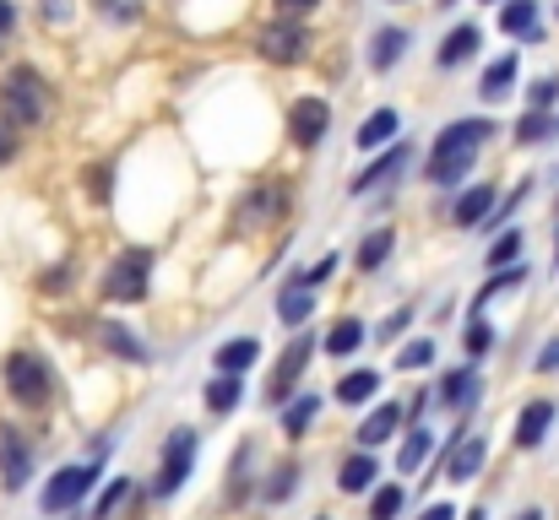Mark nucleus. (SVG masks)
I'll return each instance as SVG.
<instances>
[{
	"instance_id": "nucleus-2",
	"label": "nucleus",
	"mask_w": 559,
	"mask_h": 520,
	"mask_svg": "<svg viewBox=\"0 0 559 520\" xmlns=\"http://www.w3.org/2000/svg\"><path fill=\"white\" fill-rule=\"evenodd\" d=\"M0 114H5V125H16V131H27V125L44 120V76H38L33 65L5 71V82H0Z\"/></svg>"
},
{
	"instance_id": "nucleus-36",
	"label": "nucleus",
	"mask_w": 559,
	"mask_h": 520,
	"mask_svg": "<svg viewBox=\"0 0 559 520\" xmlns=\"http://www.w3.org/2000/svg\"><path fill=\"white\" fill-rule=\"evenodd\" d=\"M429 363H435V342H407L396 358V368H429Z\"/></svg>"
},
{
	"instance_id": "nucleus-39",
	"label": "nucleus",
	"mask_w": 559,
	"mask_h": 520,
	"mask_svg": "<svg viewBox=\"0 0 559 520\" xmlns=\"http://www.w3.org/2000/svg\"><path fill=\"white\" fill-rule=\"evenodd\" d=\"M489 342H495V331L473 315V326H467V358H484V352H489Z\"/></svg>"
},
{
	"instance_id": "nucleus-29",
	"label": "nucleus",
	"mask_w": 559,
	"mask_h": 520,
	"mask_svg": "<svg viewBox=\"0 0 559 520\" xmlns=\"http://www.w3.org/2000/svg\"><path fill=\"white\" fill-rule=\"evenodd\" d=\"M98 337L109 342V352H120V358H131V363H147V352H142V342H136L131 331H120V326H98Z\"/></svg>"
},
{
	"instance_id": "nucleus-4",
	"label": "nucleus",
	"mask_w": 559,
	"mask_h": 520,
	"mask_svg": "<svg viewBox=\"0 0 559 520\" xmlns=\"http://www.w3.org/2000/svg\"><path fill=\"white\" fill-rule=\"evenodd\" d=\"M5 390H11L22 407H44V401H49V368H44V358L16 352V358L5 363Z\"/></svg>"
},
{
	"instance_id": "nucleus-43",
	"label": "nucleus",
	"mask_w": 559,
	"mask_h": 520,
	"mask_svg": "<svg viewBox=\"0 0 559 520\" xmlns=\"http://www.w3.org/2000/svg\"><path fill=\"white\" fill-rule=\"evenodd\" d=\"M538 368H544V374L559 368V342H549V352H538Z\"/></svg>"
},
{
	"instance_id": "nucleus-23",
	"label": "nucleus",
	"mask_w": 559,
	"mask_h": 520,
	"mask_svg": "<svg viewBox=\"0 0 559 520\" xmlns=\"http://www.w3.org/2000/svg\"><path fill=\"white\" fill-rule=\"evenodd\" d=\"M500 27L506 33H533L538 27V5L533 0H506L500 5Z\"/></svg>"
},
{
	"instance_id": "nucleus-7",
	"label": "nucleus",
	"mask_w": 559,
	"mask_h": 520,
	"mask_svg": "<svg viewBox=\"0 0 559 520\" xmlns=\"http://www.w3.org/2000/svg\"><path fill=\"white\" fill-rule=\"evenodd\" d=\"M305 49H310V33L294 27V22H277V27L261 33V55L272 65H294V60H305Z\"/></svg>"
},
{
	"instance_id": "nucleus-42",
	"label": "nucleus",
	"mask_w": 559,
	"mask_h": 520,
	"mask_svg": "<svg viewBox=\"0 0 559 520\" xmlns=\"http://www.w3.org/2000/svg\"><path fill=\"white\" fill-rule=\"evenodd\" d=\"M402 326H407V310H396V315H391V321H385V326H380V337H396V331H402Z\"/></svg>"
},
{
	"instance_id": "nucleus-30",
	"label": "nucleus",
	"mask_w": 559,
	"mask_h": 520,
	"mask_svg": "<svg viewBox=\"0 0 559 520\" xmlns=\"http://www.w3.org/2000/svg\"><path fill=\"white\" fill-rule=\"evenodd\" d=\"M391 244H396V233H391V228H380V233H370V239L359 244V266H365V271H374V266H380V261L391 255Z\"/></svg>"
},
{
	"instance_id": "nucleus-15",
	"label": "nucleus",
	"mask_w": 559,
	"mask_h": 520,
	"mask_svg": "<svg viewBox=\"0 0 559 520\" xmlns=\"http://www.w3.org/2000/svg\"><path fill=\"white\" fill-rule=\"evenodd\" d=\"M402 49H407V33H402V27H380L370 38V65L374 71H391V65L402 60Z\"/></svg>"
},
{
	"instance_id": "nucleus-11",
	"label": "nucleus",
	"mask_w": 559,
	"mask_h": 520,
	"mask_svg": "<svg viewBox=\"0 0 559 520\" xmlns=\"http://www.w3.org/2000/svg\"><path fill=\"white\" fill-rule=\"evenodd\" d=\"M549 423H555V401H527L522 407V423H516V445L522 450H538L544 434H549Z\"/></svg>"
},
{
	"instance_id": "nucleus-28",
	"label": "nucleus",
	"mask_w": 559,
	"mask_h": 520,
	"mask_svg": "<svg viewBox=\"0 0 559 520\" xmlns=\"http://www.w3.org/2000/svg\"><path fill=\"white\" fill-rule=\"evenodd\" d=\"M429 445H435V439H429V428L418 423V428L407 434V445H402V456H396V467H402V472H418V467H424V456H429Z\"/></svg>"
},
{
	"instance_id": "nucleus-17",
	"label": "nucleus",
	"mask_w": 559,
	"mask_h": 520,
	"mask_svg": "<svg viewBox=\"0 0 559 520\" xmlns=\"http://www.w3.org/2000/svg\"><path fill=\"white\" fill-rule=\"evenodd\" d=\"M478 44H484V33H478L473 22H467V27H451V33H445V44H440V65H462Z\"/></svg>"
},
{
	"instance_id": "nucleus-9",
	"label": "nucleus",
	"mask_w": 559,
	"mask_h": 520,
	"mask_svg": "<svg viewBox=\"0 0 559 520\" xmlns=\"http://www.w3.org/2000/svg\"><path fill=\"white\" fill-rule=\"evenodd\" d=\"M0 477H5V488H27V477H33V450L16 428H0Z\"/></svg>"
},
{
	"instance_id": "nucleus-33",
	"label": "nucleus",
	"mask_w": 559,
	"mask_h": 520,
	"mask_svg": "<svg viewBox=\"0 0 559 520\" xmlns=\"http://www.w3.org/2000/svg\"><path fill=\"white\" fill-rule=\"evenodd\" d=\"M516 255H522V233L511 228V233H500V239H495V250H489V266H511Z\"/></svg>"
},
{
	"instance_id": "nucleus-41",
	"label": "nucleus",
	"mask_w": 559,
	"mask_h": 520,
	"mask_svg": "<svg viewBox=\"0 0 559 520\" xmlns=\"http://www.w3.org/2000/svg\"><path fill=\"white\" fill-rule=\"evenodd\" d=\"M11 27H16V5H11V0H0V38H5Z\"/></svg>"
},
{
	"instance_id": "nucleus-27",
	"label": "nucleus",
	"mask_w": 559,
	"mask_h": 520,
	"mask_svg": "<svg viewBox=\"0 0 559 520\" xmlns=\"http://www.w3.org/2000/svg\"><path fill=\"white\" fill-rule=\"evenodd\" d=\"M402 164H407V147H391V153H385L380 164H370V169H365V173H359V179H354V190L365 195V190H374V184H380L385 173H396V169H402Z\"/></svg>"
},
{
	"instance_id": "nucleus-35",
	"label": "nucleus",
	"mask_w": 559,
	"mask_h": 520,
	"mask_svg": "<svg viewBox=\"0 0 559 520\" xmlns=\"http://www.w3.org/2000/svg\"><path fill=\"white\" fill-rule=\"evenodd\" d=\"M549 131H555V120H549L544 109H533V114H527V120L516 125V136H522V142H544Z\"/></svg>"
},
{
	"instance_id": "nucleus-10",
	"label": "nucleus",
	"mask_w": 559,
	"mask_h": 520,
	"mask_svg": "<svg viewBox=\"0 0 559 520\" xmlns=\"http://www.w3.org/2000/svg\"><path fill=\"white\" fill-rule=\"evenodd\" d=\"M310 347H316L310 337H299V342L283 352V363L272 368V385H266V396H272V401H288V390L299 385V374H305V363H310Z\"/></svg>"
},
{
	"instance_id": "nucleus-34",
	"label": "nucleus",
	"mask_w": 559,
	"mask_h": 520,
	"mask_svg": "<svg viewBox=\"0 0 559 520\" xmlns=\"http://www.w3.org/2000/svg\"><path fill=\"white\" fill-rule=\"evenodd\" d=\"M396 510H402V488H380L370 499V520H396Z\"/></svg>"
},
{
	"instance_id": "nucleus-40",
	"label": "nucleus",
	"mask_w": 559,
	"mask_h": 520,
	"mask_svg": "<svg viewBox=\"0 0 559 520\" xmlns=\"http://www.w3.org/2000/svg\"><path fill=\"white\" fill-rule=\"evenodd\" d=\"M316 5H321V0H277L283 16H305V11H316Z\"/></svg>"
},
{
	"instance_id": "nucleus-20",
	"label": "nucleus",
	"mask_w": 559,
	"mask_h": 520,
	"mask_svg": "<svg viewBox=\"0 0 559 520\" xmlns=\"http://www.w3.org/2000/svg\"><path fill=\"white\" fill-rule=\"evenodd\" d=\"M374 477H380V467H374L370 450H365V456H348V461H343V494H365Z\"/></svg>"
},
{
	"instance_id": "nucleus-48",
	"label": "nucleus",
	"mask_w": 559,
	"mask_h": 520,
	"mask_svg": "<svg viewBox=\"0 0 559 520\" xmlns=\"http://www.w3.org/2000/svg\"><path fill=\"white\" fill-rule=\"evenodd\" d=\"M440 5H456V0H440Z\"/></svg>"
},
{
	"instance_id": "nucleus-26",
	"label": "nucleus",
	"mask_w": 559,
	"mask_h": 520,
	"mask_svg": "<svg viewBox=\"0 0 559 520\" xmlns=\"http://www.w3.org/2000/svg\"><path fill=\"white\" fill-rule=\"evenodd\" d=\"M206 407H212V412H234V407H239V374H217V379L206 385Z\"/></svg>"
},
{
	"instance_id": "nucleus-24",
	"label": "nucleus",
	"mask_w": 559,
	"mask_h": 520,
	"mask_svg": "<svg viewBox=\"0 0 559 520\" xmlns=\"http://www.w3.org/2000/svg\"><path fill=\"white\" fill-rule=\"evenodd\" d=\"M310 310H316V299L294 282V288L283 293V304H277V321H283V326H305V321H310Z\"/></svg>"
},
{
	"instance_id": "nucleus-45",
	"label": "nucleus",
	"mask_w": 559,
	"mask_h": 520,
	"mask_svg": "<svg viewBox=\"0 0 559 520\" xmlns=\"http://www.w3.org/2000/svg\"><path fill=\"white\" fill-rule=\"evenodd\" d=\"M11 153H16V147H11V136H5V131H0V164H5V158H11Z\"/></svg>"
},
{
	"instance_id": "nucleus-8",
	"label": "nucleus",
	"mask_w": 559,
	"mask_h": 520,
	"mask_svg": "<svg viewBox=\"0 0 559 520\" xmlns=\"http://www.w3.org/2000/svg\"><path fill=\"white\" fill-rule=\"evenodd\" d=\"M326 125H332V109H326L321 98H299V104L288 109V131H294L299 147H316V142L326 136Z\"/></svg>"
},
{
	"instance_id": "nucleus-18",
	"label": "nucleus",
	"mask_w": 559,
	"mask_h": 520,
	"mask_svg": "<svg viewBox=\"0 0 559 520\" xmlns=\"http://www.w3.org/2000/svg\"><path fill=\"white\" fill-rule=\"evenodd\" d=\"M484 456H489V445H484V439H467V445H456V450H451V467H445V477H451V483H467V477L484 467Z\"/></svg>"
},
{
	"instance_id": "nucleus-46",
	"label": "nucleus",
	"mask_w": 559,
	"mask_h": 520,
	"mask_svg": "<svg viewBox=\"0 0 559 520\" xmlns=\"http://www.w3.org/2000/svg\"><path fill=\"white\" fill-rule=\"evenodd\" d=\"M467 520H489V516H484V510H473V516H467Z\"/></svg>"
},
{
	"instance_id": "nucleus-21",
	"label": "nucleus",
	"mask_w": 559,
	"mask_h": 520,
	"mask_svg": "<svg viewBox=\"0 0 559 520\" xmlns=\"http://www.w3.org/2000/svg\"><path fill=\"white\" fill-rule=\"evenodd\" d=\"M359 342H365V326H359L354 315H348V321H337V326L326 331V352H332V358H354Z\"/></svg>"
},
{
	"instance_id": "nucleus-22",
	"label": "nucleus",
	"mask_w": 559,
	"mask_h": 520,
	"mask_svg": "<svg viewBox=\"0 0 559 520\" xmlns=\"http://www.w3.org/2000/svg\"><path fill=\"white\" fill-rule=\"evenodd\" d=\"M473 396H478V374L473 368H456V374H445V385H440V401L445 407H473Z\"/></svg>"
},
{
	"instance_id": "nucleus-12",
	"label": "nucleus",
	"mask_w": 559,
	"mask_h": 520,
	"mask_svg": "<svg viewBox=\"0 0 559 520\" xmlns=\"http://www.w3.org/2000/svg\"><path fill=\"white\" fill-rule=\"evenodd\" d=\"M516 71H522V65H516V55H500V60H495V65L484 71V82H478V93H484L489 104H500V98H506V93L516 87Z\"/></svg>"
},
{
	"instance_id": "nucleus-3",
	"label": "nucleus",
	"mask_w": 559,
	"mask_h": 520,
	"mask_svg": "<svg viewBox=\"0 0 559 520\" xmlns=\"http://www.w3.org/2000/svg\"><path fill=\"white\" fill-rule=\"evenodd\" d=\"M147 271H153V255L147 250H126L109 277H104V299L109 304H142L147 299Z\"/></svg>"
},
{
	"instance_id": "nucleus-5",
	"label": "nucleus",
	"mask_w": 559,
	"mask_h": 520,
	"mask_svg": "<svg viewBox=\"0 0 559 520\" xmlns=\"http://www.w3.org/2000/svg\"><path fill=\"white\" fill-rule=\"evenodd\" d=\"M93 483H98V467H60L55 477H49V488H44V510L49 516H60V510H71V505H82L87 494H93Z\"/></svg>"
},
{
	"instance_id": "nucleus-47",
	"label": "nucleus",
	"mask_w": 559,
	"mask_h": 520,
	"mask_svg": "<svg viewBox=\"0 0 559 520\" xmlns=\"http://www.w3.org/2000/svg\"><path fill=\"white\" fill-rule=\"evenodd\" d=\"M522 520H544V516H538V510H527V516H522Z\"/></svg>"
},
{
	"instance_id": "nucleus-16",
	"label": "nucleus",
	"mask_w": 559,
	"mask_h": 520,
	"mask_svg": "<svg viewBox=\"0 0 559 520\" xmlns=\"http://www.w3.org/2000/svg\"><path fill=\"white\" fill-rule=\"evenodd\" d=\"M255 358H261V342H255V337H234V342L217 347V368H223V374H245Z\"/></svg>"
},
{
	"instance_id": "nucleus-38",
	"label": "nucleus",
	"mask_w": 559,
	"mask_h": 520,
	"mask_svg": "<svg viewBox=\"0 0 559 520\" xmlns=\"http://www.w3.org/2000/svg\"><path fill=\"white\" fill-rule=\"evenodd\" d=\"M527 98H533V109H549V104H559V76H538V82L527 87Z\"/></svg>"
},
{
	"instance_id": "nucleus-25",
	"label": "nucleus",
	"mask_w": 559,
	"mask_h": 520,
	"mask_svg": "<svg viewBox=\"0 0 559 520\" xmlns=\"http://www.w3.org/2000/svg\"><path fill=\"white\" fill-rule=\"evenodd\" d=\"M391 136H396V109H374L370 120L359 125V147H380Z\"/></svg>"
},
{
	"instance_id": "nucleus-37",
	"label": "nucleus",
	"mask_w": 559,
	"mask_h": 520,
	"mask_svg": "<svg viewBox=\"0 0 559 520\" xmlns=\"http://www.w3.org/2000/svg\"><path fill=\"white\" fill-rule=\"evenodd\" d=\"M294 483H299V467H277V472H272V483H266V499H272V505H277V499H288V488H294Z\"/></svg>"
},
{
	"instance_id": "nucleus-49",
	"label": "nucleus",
	"mask_w": 559,
	"mask_h": 520,
	"mask_svg": "<svg viewBox=\"0 0 559 520\" xmlns=\"http://www.w3.org/2000/svg\"><path fill=\"white\" fill-rule=\"evenodd\" d=\"M489 5H495V0H489Z\"/></svg>"
},
{
	"instance_id": "nucleus-6",
	"label": "nucleus",
	"mask_w": 559,
	"mask_h": 520,
	"mask_svg": "<svg viewBox=\"0 0 559 520\" xmlns=\"http://www.w3.org/2000/svg\"><path fill=\"white\" fill-rule=\"evenodd\" d=\"M190 461H195V434L190 428H175L169 445H164V472H158V499H175L190 477Z\"/></svg>"
},
{
	"instance_id": "nucleus-32",
	"label": "nucleus",
	"mask_w": 559,
	"mask_h": 520,
	"mask_svg": "<svg viewBox=\"0 0 559 520\" xmlns=\"http://www.w3.org/2000/svg\"><path fill=\"white\" fill-rule=\"evenodd\" d=\"M126 499H131V483H126V477H115V483L104 488V499H98V510H93V520H109L115 510H120V505H126Z\"/></svg>"
},
{
	"instance_id": "nucleus-44",
	"label": "nucleus",
	"mask_w": 559,
	"mask_h": 520,
	"mask_svg": "<svg viewBox=\"0 0 559 520\" xmlns=\"http://www.w3.org/2000/svg\"><path fill=\"white\" fill-rule=\"evenodd\" d=\"M424 520H456V510L451 505H435V510H424Z\"/></svg>"
},
{
	"instance_id": "nucleus-31",
	"label": "nucleus",
	"mask_w": 559,
	"mask_h": 520,
	"mask_svg": "<svg viewBox=\"0 0 559 520\" xmlns=\"http://www.w3.org/2000/svg\"><path fill=\"white\" fill-rule=\"evenodd\" d=\"M316 412H321V401H316V396H299L294 407H283V428H288V434H305Z\"/></svg>"
},
{
	"instance_id": "nucleus-1",
	"label": "nucleus",
	"mask_w": 559,
	"mask_h": 520,
	"mask_svg": "<svg viewBox=\"0 0 559 520\" xmlns=\"http://www.w3.org/2000/svg\"><path fill=\"white\" fill-rule=\"evenodd\" d=\"M489 120H456V125H445L440 131V142H435V153H429V179L435 184H451V179H462V173L473 169V158H478V147L489 142Z\"/></svg>"
},
{
	"instance_id": "nucleus-13",
	"label": "nucleus",
	"mask_w": 559,
	"mask_h": 520,
	"mask_svg": "<svg viewBox=\"0 0 559 520\" xmlns=\"http://www.w3.org/2000/svg\"><path fill=\"white\" fill-rule=\"evenodd\" d=\"M396 423H402V407H396V401H385L380 412H370V418H365V428H359V445H365V450L385 445V439L396 434Z\"/></svg>"
},
{
	"instance_id": "nucleus-14",
	"label": "nucleus",
	"mask_w": 559,
	"mask_h": 520,
	"mask_svg": "<svg viewBox=\"0 0 559 520\" xmlns=\"http://www.w3.org/2000/svg\"><path fill=\"white\" fill-rule=\"evenodd\" d=\"M489 211H495V190H489V184H473V190L456 201L451 217H456L462 228H473V222H489Z\"/></svg>"
},
{
	"instance_id": "nucleus-19",
	"label": "nucleus",
	"mask_w": 559,
	"mask_h": 520,
	"mask_svg": "<svg viewBox=\"0 0 559 520\" xmlns=\"http://www.w3.org/2000/svg\"><path fill=\"white\" fill-rule=\"evenodd\" d=\"M374 390H380V374H374V368H354L348 379H337V401H348V407L370 401Z\"/></svg>"
}]
</instances>
